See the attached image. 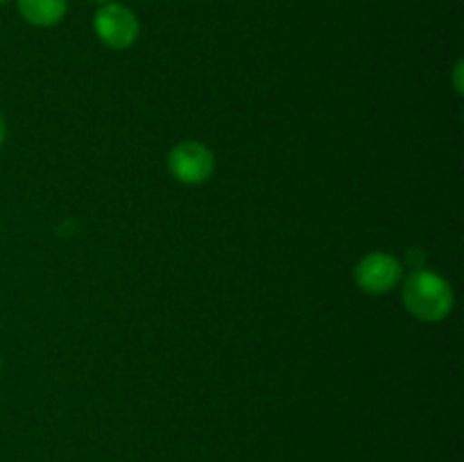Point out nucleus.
<instances>
[{
  "label": "nucleus",
  "instance_id": "1",
  "mask_svg": "<svg viewBox=\"0 0 464 462\" xmlns=\"http://www.w3.org/2000/svg\"><path fill=\"white\" fill-rule=\"evenodd\" d=\"M456 294L447 279L430 270H417L403 284V306L420 322H442L451 315Z\"/></svg>",
  "mask_w": 464,
  "mask_h": 462
},
{
  "label": "nucleus",
  "instance_id": "2",
  "mask_svg": "<svg viewBox=\"0 0 464 462\" xmlns=\"http://www.w3.org/2000/svg\"><path fill=\"white\" fill-rule=\"evenodd\" d=\"M168 170L186 186L204 184L216 170V157L211 148L199 140H181L168 154Z\"/></svg>",
  "mask_w": 464,
  "mask_h": 462
},
{
  "label": "nucleus",
  "instance_id": "3",
  "mask_svg": "<svg viewBox=\"0 0 464 462\" xmlns=\"http://www.w3.org/2000/svg\"><path fill=\"white\" fill-rule=\"evenodd\" d=\"M93 27L98 39L111 50H127L139 39V18L130 7L118 3H107L95 12Z\"/></svg>",
  "mask_w": 464,
  "mask_h": 462
},
{
  "label": "nucleus",
  "instance_id": "4",
  "mask_svg": "<svg viewBox=\"0 0 464 462\" xmlns=\"http://www.w3.org/2000/svg\"><path fill=\"white\" fill-rule=\"evenodd\" d=\"M403 265L397 256L385 252H372L358 261L353 279L361 290L370 294L390 293L401 281Z\"/></svg>",
  "mask_w": 464,
  "mask_h": 462
},
{
  "label": "nucleus",
  "instance_id": "5",
  "mask_svg": "<svg viewBox=\"0 0 464 462\" xmlns=\"http://www.w3.org/2000/svg\"><path fill=\"white\" fill-rule=\"evenodd\" d=\"M18 12L30 25L53 27L66 16L68 0H16Z\"/></svg>",
  "mask_w": 464,
  "mask_h": 462
},
{
  "label": "nucleus",
  "instance_id": "6",
  "mask_svg": "<svg viewBox=\"0 0 464 462\" xmlns=\"http://www.w3.org/2000/svg\"><path fill=\"white\" fill-rule=\"evenodd\" d=\"M460 72H462V62H458V66H456V89H458V93H462V82H460Z\"/></svg>",
  "mask_w": 464,
  "mask_h": 462
},
{
  "label": "nucleus",
  "instance_id": "7",
  "mask_svg": "<svg viewBox=\"0 0 464 462\" xmlns=\"http://www.w3.org/2000/svg\"><path fill=\"white\" fill-rule=\"evenodd\" d=\"M5 134H7V130H5V120H3V116H0V145H3Z\"/></svg>",
  "mask_w": 464,
  "mask_h": 462
},
{
  "label": "nucleus",
  "instance_id": "8",
  "mask_svg": "<svg viewBox=\"0 0 464 462\" xmlns=\"http://www.w3.org/2000/svg\"><path fill=\"white\" fill-rule=\"evenodd\" d=\"M95 3H109V0H95Z\"/></svg>",
  "mask_w": 464,
  "mask_h": 462
},
{
  "label": "nucleus",
  "instance_id": "9",
  "mask_svg": "<svg viewBox=\"0 0 464 462\" xmlns=\"http://www.w3.org/2000/svg\"><path fill=\"white\" fill-rule=\"evenodd\" d=\"M0 3H9V0H0Z\"/></svg>",
  "mask_w": 464,
  "mask_h": 462
}]
</instances>
